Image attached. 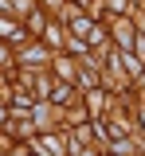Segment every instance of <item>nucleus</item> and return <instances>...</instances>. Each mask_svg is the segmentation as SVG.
<instances>
[{"label": "nucleus", "mask_w": 145, "mask_h": 156, "mask_svg": "<svg viewBox=\"0 0 145 156\" xmlns=\"http://www.w3.org/2000/svg\"><path fill=\"white\" fill-rule=\"evenodd\" d=\"M114 39H118V51L133 47V23L129 20H114Z\"/></svg>", "instance_id": "7ed1b4c3"}, {"label": "nucleus", "mask_w": 145, "mask_h": 156, "mask_svg": "<svg viewBox=\"0 0 145 156\" xmlns=\"http://www.w3.org/2000/svg\"><path fill=\"white\" fill-rule=\"evenodd\" d=\"M43 43H47V47H59V43H67V27H59V23H47V27H43Z\"/></svg>", "instance_id": "20e7f679"}, {"label": "nucleus", "mask_w": 145, "mask_h": 156, "mask_svg": "<svg viewBox=\"0 0 145 156\" xmlns=\"http://www.w3.org/2000/svg\"><path fill=\"white\" fill-rule=\"evenodd\" d=\"M43 8H63V0H39Z\"/></svg>", "instance_id": "1a4fd4ad"}, {"label": "nucleus", "mask_w": 145, "mask_h": 156, "mask_svg": "<svg viewBox=\"0 0 145 156\" xmlns=\"http://www.w3.org/2000/svg\"><path fill=\"white\" fill-rule=\"evenodd\" d=\"M71 98H75V90H71V82H59V86L51 90V98H47V101H51V105H67Z\"/></svg>", "instance_id": "0eeeda50"}, {"label": "nucleus", "mask_w": 145, "mask_h": 156, "mask_svg": "<svg viewBox=\"0 0 145 156\" xmlns=\"http://www.w3.org/2000/svg\"><path fill=\"white\" fill-rule=\"evenodd\" d=\"M28 27H35V31H39V35H43V27H47V23H43V16H39V12H35V16L28 20Z\"/></svg>", "instance_id": "6e6552de"}, {"label": "nucleus", "mask_w": 145, "mask_h": 156, "mask_svg": "<svg viewBox=\"0 0 145 156\" xmlns=\"http://www.w3.org/2000/svg\"><path fill=\"white\" fill-rule=\"evenodd\" d=\"M20 62H28V66H47V62H55V58L47 51V43H32V47L20 51Z\"/></svg>", "instance_id": "f257e3e1"}, {"label": "nucleus", "mask_w": 145, "mask_h": 156, "mask_svg": "<svg viewBox=\"0 0 145 156\" xmlns=\"http://www.w3.org/2000/svg\"><path fill=\"white\" fill-rule=\"evenodd\" d=\"M67 51H71V58H86V51H90V43H86V39H79V35H71V31H67Z\"/></svg>", "instance_id": "423d86ee"}, {"label": "nucleus", "mask_w": 145, "mask_h": 156, "mask_svg": "<svg viewBox=\"0 0 145 156\" xmlns=\"http://www.w3.org/2000/svg\"><path fill=\"white\" fill-rule=\"evenodd\" d=\"M20 39H24L20 23H16L12 16H4V12H0V43H20Z\"/></svg>", "instance_id": "f03ea898"}, {"label": "nucleus", "mask_w": 145, "mask_h": 156, "mask_svg": "<svg viewBox=\"0 0 145 156\" xmlns=\"http://www.w3.org/2000/svg\"><path fill=\"white\" fill-rule=\"evenodd\" d=\"M51 66H55V70H59V74L67 78V82H79V70H75V58H71V55H63V58H55Z\"/></svg>", "instance_id": "39448f33"}]
</instances>
